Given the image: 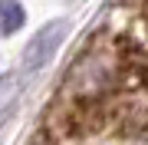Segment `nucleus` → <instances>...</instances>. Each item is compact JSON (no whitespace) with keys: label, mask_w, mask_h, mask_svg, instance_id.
Returning <instances> with one entry per match:
<instances>
[{"label":"nucleus","mask_w":148,"mask_h":145,"mask_svg":"<svg viewBox=\"0 0 148 145\" xmlns=\"http://www.w3.org/2000/svg\"><path fill=\"white\" fill-rule=\"evenodd\" d=\"M40 142H148V0H115L69 63Z\"/></svg>","instance_id":"nucleus-1"},{"label":"nucleus","mask_w":148,"mask_h":145,"mask_svg":"<svg viewBox=\"0 0 148 145\" xmlns=\"http://www.w3.org/2000/svg\"><path fill=\"white\" fill-rule=\"evenodd\" d=\"M59 36H63V27L56 23V27L43 30L40 36L33 40V46L27 49V66H30V69H33V66H43V63L49 59V53L56 49V40H59Z\"/></svg>","instance_id":"nucleus-2"},{"label":"nucleus","mask_w":148,"mask_h":145,"mask_svg":"<svg viewBox=\"0 0 148 145\" xmlns=\"http://www.w3.org/2000/svg\"><path fill=\"white\" fill-rule=\"evenodd\" d=\"M20 23H23V10H20V3L3 0V3H0V33H13Z\"/></svg>","instance_id":"nucleus-3"}]
</instances>
